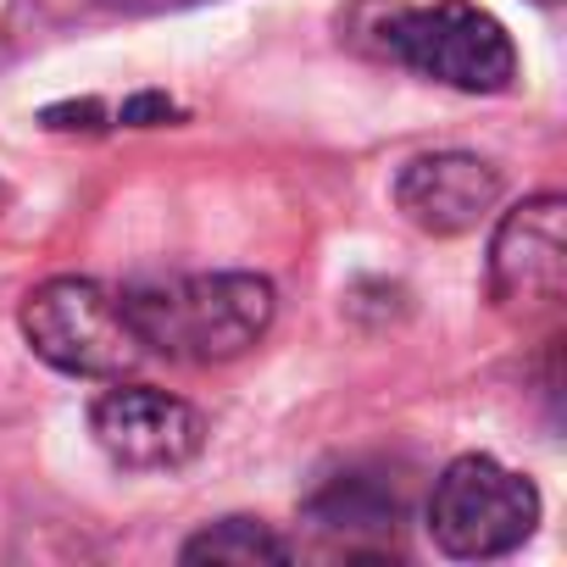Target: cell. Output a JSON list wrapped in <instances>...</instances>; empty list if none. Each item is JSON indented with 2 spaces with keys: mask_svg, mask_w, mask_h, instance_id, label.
I'll return each instance as SVG.
<instances>
[{
  "mask_svg": "<svg viewBox=\"0 0 567 567\" xmlns=\"http://www.w3.org/2000/svg\"><path fill=\"white\" fill-rule=\"evenodd\" d=\"M312 517H318V528L323 534H384V528H395V501H368V484L362 478H346V484H334L329 495H318L312 501Z\"/></svg>",
  "mask_w": 567,
  "mask_h": 567,
  "instance_id": "obj_9",
  "label": "cell"
},
{
  "mask_svg": "<svg viewBox=\"0 0 567 567\" xmlns=\"http://www.w3.org/2000/svg\"><path fill=\"white\" fill-rule=\"evenodd\" d=\"M539 7H556V0H539Z\"/></svg>",
  "mask_w": 567,
  "mask_h": 567,
  "instance_id": "obj_12",
  "label": "cell"
},
{
  "mask_svg": "<svg viewBox=\"0 0 567 567\" xmlns=\"http://www.w3.org/2000/svg\"><path fill=\"white\" fill-rule=\"evenodd\" d=\"M296 550L284 545L267 523H256V517H223V523H206L195 539H184V550H178V561H189V567H200V561H212V567H261V561H290Z\"/></svg>",
  "mask_w": 567,
  "mask_h": 567,
  "instance_id": "obj_8",
  "label": "cell"
},
{
  "mask_svg": "<svg viewBox=\"0 0 567 567\" xmlns=\"http://www.w3.org/2000/svg\"><path fill=\"white\" fill-rule=\"evenodd\" d=\"M151 117L167 123V117H173V101H162V95H140V101L123 106V123H134V128H151Z\"/></svg>",
  "mask_w": 567,
  "mask_h": 567,
  "instance_id": "obj_10",
  "label": "cell"
},
{
  "mask_svg": "<svg viewBox=\"0 0 567 567\" xmlns=\"http://www.w3.org/2000/svg\"><path fill=\"white\" fill-rule=\"evenodd\" d=\"M117 7H189V0H117Z\"/></svg>",
  "mask_w": 567,
  "mask_h": 567,
  "instance_id": "obj_11",
  "label": "cell"
},
{
  "mask_svg": "<svg viewBox=\"0 0 567 567\" xmlns=\"http://www.w3.org/2000/svg\"><path fill=\"white\" fill-rule=\"evenodd\" d=\"M501 206V167H489L473 151H434L412 156L395 173V212L434 239L478 228Z\"/></svg>",
  "mask_w": 567,
  "mask_h": 567,
  "instance_id": "obj_7",
  "label": "cell"
},
{
  "mask_svg": "<svg viewBox=\"0 0 567 567\" xmlns=\"http://www.w3.org/2000/svg\"><path fill=\"white\" fill-rule=\"evenodd\" d=\"M23 340L40 362H51L68 379H128L145 362V346L128 323L123 290H106L95 278H45L23 301Z\"/></svg>",
  "mask_w": 567,
  "mask_h": 567,
  "instance_id": "obj_3",
  "label": "cell"
},
{
  "mask_svg": "<svg viewBox=\"0 0 567 567\" xmlns=\"http://www.w3.org/2000/svg\"><path fill=\"white\" fill-rule=\"evenodd\" d=\"M379 51L417 79H434L462 95H501L517 79V45L495 12L473 0H434V7H390L373 29Z\"/></svg>",
  "mask_w": 567,
  "mask_h": 567,
  "instance_id": "obj_2",
  "label": "cell"
},
{
  "mask_svg": "<svg viewBox=\"0 0 567 567\" xmlns=\"http://www.w3.org/2000/svg\"><path fill=\"white\" fill-rule=\"evenodd\" d=\"M539 523V489L495 462V456H456L429 495V534L456 561H489L517 550Z\"/></svg>",
  "mask_w": 567,
  "mask_h": 567,
  "instance_id": "obj_4",
  "label": "cell"
},
{
  "mask_svg": "<svg viewBox=\"0 0 567 567\" xmlns=\"http://www.w3.org/2000/svg\"><path fill=\"white\" fill-rule=\"evenodd\" d=\"M567 296V200L528 195L489 239V301L506 318L556 312Z\"/></svg>",
  "mask_w": 567,
  "mask_h": 567,
  "instance_id": "obj_5",
  "label": "cell"
},
{
  "mask_svg": "<svg viewBox=\"0 0 567 567\" xmlns=\"http://www.w3.org/2000/svg\"><path fill=\"white\" fill-rule=\"evenodd\" d=\"M123 307L145 357L212 368L261 346L278 296L261 272H189V278L134 284V290H123Z\"/></svg>",
  "mask_w": 567,
  "mask_h": 567,
  "instance_id": "obj_1",
  "label": "cell"
},
{
  "mask_svg": "<svg viewBox=\"0 0 567 567\" xmlns=\"http://www.w3.org/2000/svg\"><path fill=\"white\" fill-rule=\"evenodd\" d=\"M90 434L123 473H178L200 456L206 417L167 390L117 379V390H106L90 406Z\"/></svg>",
  "mask_w": 567,
  "mask_h": 567,
  "instance_id": "obj_6",
  "label": "cell"
}]
</instances>
